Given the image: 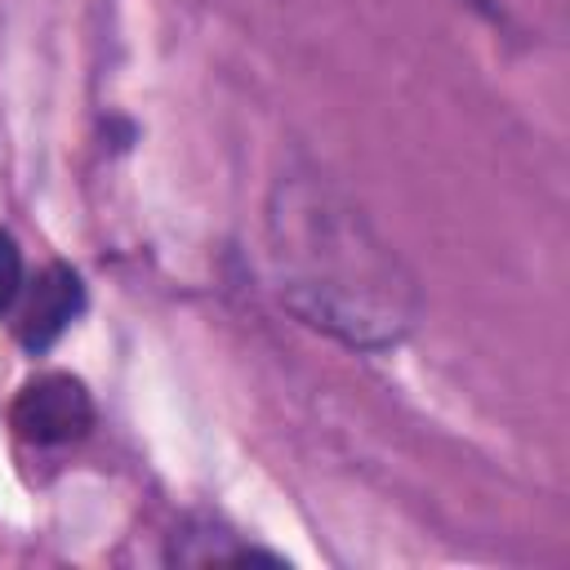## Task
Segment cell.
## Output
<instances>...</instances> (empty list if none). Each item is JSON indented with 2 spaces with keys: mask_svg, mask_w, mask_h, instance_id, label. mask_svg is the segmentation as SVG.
<instances>
[{
  "mask_svg": "<svg viewBox=\"0 0 570 570\" xmlns=\"http://www.w3.org/2000/svg\"><path fill=\"white\" fill-rule=\"evenodd\" d=\"M281 294L307 325L347 343H387L414 316V289L365 214L325 178H289L267 214Z\"/></svg>",
  "mask_w": 570,
  "mask_h": 570,
  "instance_id": "6da1fadb",
  "label": "cell"
},
{
  "mask_svg": "<svg viewBox=\"0 0 570 570\" xmlns=\"http://www.w3.org/2000/svg\"><path fill=\"white\" fill-rule=\"evenodd\" d=\"M9 419H13V428H18L27 441H36V445H58V441H76V436L89 432V423H94V401H89L85 383L71 379V374H40V379H31V383L18 392Z\"/></svg>",
  "mask_w": 570,
  "mask_h": 570,
  "instance_id": "7a4b0ae2",
  "label": "cell"
},
{
  "mask_svg": "<svg viewBox=\"0 0 570 570\" xmlns=\"http://www.w3.org/2000/svg\"><path fill=\"white\" fill-rule=\"evenodd\" d=\"M80 307H85V285H80V276H76L71 267H62V263L45 267V272L36 276V289H31L27 312H22V325H18L22 343H27L31 352H45V347L80 316Z\"/></svg>",
  "mask_w": 570,
  "mask_h": 570,
  "instance_id": "3957f363",
  "label": "cell"
},
{
  "mask_svg": "<svg viewBox=\"0 0 570 570\" xmlns=\"http://www.w3.org/2000/svg\"><path fill=\"white\" fill-rule=\"evenodd\" d=\"M18 289H22V249L9 232H0V316L9 312Z\"/></svg>",
  "mask_w": 570,
  "mask_h": 570,
  "instance_id": "277c9868",
  "label": "cell"
}]
</instances>
